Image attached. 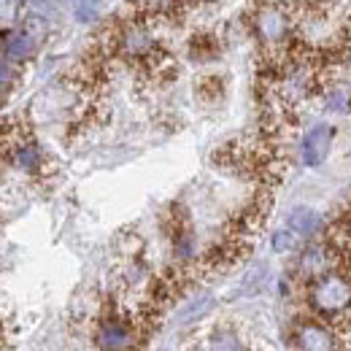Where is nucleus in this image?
<instances>
[{
    "label": "nucleus",
    "instance_id": "9",
    "mask_svg": "<svg viewBox=\"0 0 351 351\" xmlns=\"http://www.w3.org/2000/svg\"><path fill=\"white\" fill-rule=\"evenodd\" d=\"M322 227V219H319V214L316 211H311V208H295L292 214H289V230L300 238V235H313L316 230Z\"/></svg>",
    "mask_w": 351,
    "mask_h": 351
},
{
    "label": "nucleus",
    "instance_id": "12",
    "mask_svg": "<svg viewBox=\"0 0 351 351\" xmlns=\"http://www.w3.org/2000/svg\"><path fill=\"white\" fill-rule=\"evenodd\" d=\"M298 246V235L292 232V230H278L276 235H273V249L276 252H289V249H295Z\"/></svg>",
    "mask_w": 351,
    "mask_h": 351
},
{
    "label": "nucleus",
    "instance_id": "10",
    "mask_svg": "<svg viewBox=\"0 0 351 351\" xmlns=\"http://www.w3.org/2000/svg\"><path fill=\"white\" fill-rule=\"evenodd\" d=\"M14 162H16L19 168H25V171H36L38 162H41V154H38L36 146H30V143H19V146L14 149Z\"/></svg>",
    "mask_w": 351,
    "mask_h": 351
},
{
    "label": "nucleus",
    "instance_id": "15",
    "mask_svg": "<svg viewBox=\"0 0 351 351\" xmlns=\"http://www.w3.org/2000/svg\"><path fill=\"white\" fill-rule=\"evenodd\" d=\"M211 306H214V300H211V298H203L200 303H195V306H192L189 311H186V313H184V319H189V322H192V319H197L200 313H206V311H208Z\"/></svg>",
    "mask_w": 351,
    "mask_h": 351
},
{
    "label": "nucleus",
    "instance_id": "3",
    "mask_svg": "<svg viewBox=\"0 0 351 351\" xmlns=\"http://www.w3.org/2000/svg\"><path fill=\"white\" fill-rule=\"evenodd\" d=\"M330 146H332V128L330 125H316L303 141V162L311 168L322 165L330 154Z\"/></svg>",
    "mask_w": 351,
    "mask_h": 351
},
{
    "label": "nucleus",
    "instance_id": "1",
    "mask_svg": "<svg viewBox=\"0 0 351 351\" xmlns=\"http://www.w3.org/2000/svg\"><path fill=\"white\" fill-rule=\"evenodd\" d=\"M308 300L319 313H327V316L343 313L351 308V281L338 273H324L311 284Z\"/></svg>",
    "mask_w": 351,
    "mask_h": 351
},
{
    "label": "nucleus",
    "instance_id": "4",
    "mask_svg": "<svg viewBox=\"0 0 351 351\" xmlns=\"http://www.w3.org/2000/svg\"><path fill=\"white\" fill-rule=\"evenodd\" d=\"M295 341L300 351H335V338L330 335L327 327L316 322H303L295 332Z\"/></svg>",
    "mask_w": 351,
    "mask_h": 351
},
{
    "label": "nucleus",
    "instance_id": "17",
    "mask_svg": "<svg viewBox=\"0 0 351 351\" xmlns=\"http://www.w3.org/2000/svg\"><path fill=\"white\" fill-rule=\"evenodd\" d=\"M5 11H11V0H0V14H5Z\"/></svg>",
    "mask_w": 351,
    "mask_h": 351
},
{
    "label": "nucleus",
    "instance_id": "2",
    "mask_svg": "<svg viewBox=\"0 0 351 351\" xmlns=\"http://www.w3.org/2000/svg\"><path fill=\"white\" fill-rule=\"evenodd\" d=\"M254 27H257V33H260L263 41H267V44H278V41H284L287 33H289V16H287V11L267 5V8H263V11H257Z\"/></svg>",
    "mask_w": 351,
    "mask_h": 351
},
{
    "label": "nucleus",
    "instance_id": "7",
    "mask_svg": "<svg viewBox=\"0 0 351 351\" xmlns=\"http://www.w3.org/2000/svg\"><path fill=\"white\" fill-rule=\"evenodd\" d=\"M130 341H132L130 332H128L122 324H117V322L103 324V327H100V335H97V343L106 351H125L130 346Z\"/></svg>",
    "mask_w": 351,
    "mask_h": 351
},
{
    "label": "nucleus",
    "instance_id": "13",
    "mask_svg": "<svg viewBox=\"0 0 351 351\" xmlns=\"http://www.w3.org/2000/svg\"><path fill=\"white\" fill-rule=\"evenodd\" d=\"M73 5H76V16L82 22H89L97 11V0H73Z\"/></svg>",
    "mask_w": 351,
    "mask_h": 351
},
{
    "label": "nucleus",
    "instance_id": "11",
    "mask_svg": "<svg viewBox=\"0 0 351 351\" xmlns=\"http://www.w3.org/2000/svg\"><path fill=\"white\" fill-rule=\"evenodd\" d=\"M211 351H243V343L238 341L235 332L219 330V332H214V338H211Z\"/></svg>",
    "mask_w": 351,
    "mask_h": 351
},
{
    "label": "nucleus",
    "instance_id": "14",
    "mask_svg": "<svg viewBox=\"0 0 351 351\" xmlns=\"http://www.w3.org/2000/svg\"><path fill=\"white\" fill-rule=\"evenodd\" d=\"M138 3H141L143 11H168V8H173L178 0H138Z\"/></svg>",
    "mask_w": 351,
    "mask_h": 351
},
{
    "label": "nucleus",
    "instance_id": "8",
    "mask_svg": "<svg viewBox=\"0 0 351 351\" xmlns=\"http://www.w3.org/2000/svg\"><path fill=\"white\" fill-rule=\"evenodd\" d=\"M327 267H330V254H327L324 246H311V249L303 252V257H300V270H303L306 276L319 278V276L327 273Z\"/></svg>",
    "mask_w": 351,
    "mask_h": 351
},
{
    "label": "nucleus",
    "instance_id": "6",
    "mask_svg": "<svg viewBox=\"0 0 351 351\" xmlns=\"http://www.w3.org/2000/svg\"><path fill=\"white\" fill-rule=\"evenodd\" d=\"M36 44L38 41H33L30 33H25V30H11V33L3 36V51H5L8 60H25V57H30Z\"/></svg>",
    "mask_w": 351,
    "mask_h": 351
},
{
    "label": "nucleus",
    "instance_id": "5",
    "mask_svg": "<svg viewBox=\"0 0 351 351\" xmlns=\"http://www.w3.org/2000/svg\"><path fill=\"white\" fill-rule=\"evenodd\" d=\"M119 49H122L125 54H132V57H146V54L154 49L152 33H149L141 22H132V25H128V27L119 33Z\"/></svg>",
    "mask_w": 351,
    "mask_h": 351
},
{
    "label": "nucleus",
    "instance_id": "16",
    "mask_svg": "<svg viewBox=\"0 0 351 351\" xmlns=\"http://www.w3.org/2000/svg\"><path fill=\"white\" fill-rule=\"evenodd\" d=\"M11 79H14V71H11V65H8L5 60H0V89L8 87V84H11Z\"/></svg>",
    "mask_w": 351,
    "mask_h": 351
}]
</instances>
